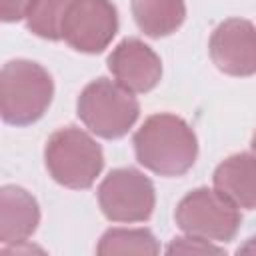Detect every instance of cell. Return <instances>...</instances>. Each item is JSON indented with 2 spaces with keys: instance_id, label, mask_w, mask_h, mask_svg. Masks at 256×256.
<instances>
[{
  "instance_id": "cell-3",
  "label": "cell",
  "mask_w": 256,
  "mask_h": 256,
  "mask_svg": "<svg viewBox=\"0 0 256 256\" xmlns=\"http://www.w3.org/2000/svg\"><path fill=\"white\" fill-rule=\"evenodd\" d=\"M44 158L52 178L74 190L92 186L104 164L100 146L86 132L72 126L62 128L48 138Z\"/></svg>"
},
{
  "instance_id": "cell-16",
  "label": "cell",
  "mask_w": 256,
  "mask_h": 256,
  "mask_svg": "<svg viewBox=\"0 0 256 256\" xmlns=\"http://www.w3.org/2000/svg\"><path fill=\"white\" fill-rule=\"evenodd\" d=\"M34 0H0V16L4 22H16L26 18Z\"/></svg>"
},
{
  "instance_id": "cell-7",
  "label": "cell",
  "mask_w": 256,
  "mask_h": 256,
  "mask_svg": "<svg viewBox=\"0 0 256 256\" xmlns=\"http://www.w3.org/2000/svg\"><path fill=\"white\" fill-rule=\"evenodd\" d=\"M118 30L116 8L110 0H74L62 26V38L78 52H102Z\"/></svg>"
},
{
  "instance_id": "cell-18",
  "label": "cell",
  "mask_w": 256,
  "mask_h": 256,
  "mask_svg": "<svg viewBox=\"0 0 256 256\" xmlns=\"http://www.w3.org/2000/svg\"><path fill=\"white\" fill-rule=\"evenodd\" d=\"M252 148H254V152H256V132H254V136H252Z\"/></svg>"
},
{
  "instance_id": "cell-15",
  "label": "cell",
  "mask_w": 256,
  "mask_h": 256,
  "mask_svg": "<svg viewBox=\"0 0 256 256\" xmlns=\"http://www.w3.org/2000/svg\"><path fill=\"white\" fill-rule=\"evenodd\" d=\"M220 252L222 250L216 248L212 242L200 240V238H194V236L176 238L168 248V254H220Z\"/></svg>"
},
{
  "instance_id": "cell-17",
  "label": "cell",
  "mask_w": 256,
  "mask_h": 256,
  "mask_svg": "<svg viewBox=\"0 0 256 256\" xmlns=\"http://www.w3.org/2000/svg\"><path fill=\"white\" fill-rule=\"evenodd\" d=\"M238 252H242V254H256V238H250Z\"/></svg>"
},
{
  "instance_id": "cell-9",
  "label": "cell",
  "mask_w": 256,
  "mask_h": 256,
  "mask_svg": "<svg viewBox=\"0 0 256 256\" xmlns=\"http://www.w3.org/2000/svg\"><path fill=\"white\" fill-rule=\"evenodd\" d=\"M108 68L116 82L130 92H148L162 76L160 58L138 38L122 40L108 56Z\"/></svg>"
},
{
  "instance_id": "cell-13",
  "label": "cell",
  "mask_w": 256,
  "mask_h": 256,
  "mask_svg": "<svg viewBox=\"0 0 256 256\" xmlns=\"http://www.w3.org/2000/svg\"><path fill=\"white\" fill-rule=\"evenodd\" d=\"M100 256H152L158 254V244L148 230H128V228H112L108 230L96 250Z\"/></svg>"
},
{
  "instance_id": "cell-5",
  "label": "cell",
  "mask_w": 256,
  "mask_h": 256,
  "mask_svg": "<svg viewBox=\"0 0 256 256\" xmlns=\"http://www.w3.org/2000/svg\"><path fill=\"white\" fill-rule=\"evenodd\" d=\"M176 224L188 236L208 242H228L240 228V212L216 188L186 194L176 208Z\"/></svg>"
},
{
  "instance_id": "cell-12",
  "label": "cell",
  "mask_w": 256,
  "mask_h": 256,
  "mask_svg": "<svg viewBox=\"0 0 256 256\" xmlns=\"http://www.w3.org/2000/svg\"><path fill=\"white\" fill-rule=\"evenodd\" d=\"M132 14L144 34L160 38L180 28L186 6L184 0H132Z\"/></svg>"
},
{
  "instance_id": "cell-4",
  "label": "cell",
  "mask_w": 256,
  "mask_h": 256,
  "mask_svg": "<svg viewBox=\"0 0 256 256\" xmlns=\"http://www.w3.org/2000/svg\"><path fill=\"white\" fill-rule=\"evenodd\" d=\"M138 102L122 84L98 78L78 98V116L90 132L102 138L124 136L138 118Z\"/></svg>"
},
{
  "instance_id": "cell-10",
  "label": "cell",
  "mask_w": 256,
  "mask_h": 256,
  "mask_svg": "<svg viewBox=\"0 0 256 256\" xmlns=\"http://www.w3.org/2000/svg\"><path fill=\"white\" fill-rule=\"evenodd\" d=\"M40 222L36 200L18 186H4L0 192V240L24 244Z\"/></svg>"
},
{
  "instance_id": "cell-1",
  "label": "cell",
  "mask_w": 256,
  "mask_h": 256,
  "mask_svg": "<svg viewBox=\"0 0 256 256\" xmlns=\"http://www.w3.org/2000/svg\"><path fill=\"white\" fill-rule=\"evenodd\" d=\"M136 158L160 176H182L196 160L198 144L192 128L174 114L150 116L134 134Z\"/></svg>"
},
{
  "instance_id": "cell-6",
  "label": "cell",
  "mask_w": 256,
  "mask_h": 256,
  "mask_svg": "<svg viewBox=\"0 0 256 256\" xmlns=\"http://www.w3.org/2000/svg\"><path fill=\"white\" fill-rule=\"evenodd\" d=\"M98 202L108 220L144 222L154 210V186L142 172L118 168L102 180Z\"/></svg>"
},
{
  "instance_id": "cell-8",
  "label": "cell",
  "mask_w": 256,
  "mask_h": 256,
  "mask_svg": "<svg viewBox=\"0 0 256 256\" xmlns=\"http://www.w3.org/2000/svg\"><path fill=\"white\" fill-rule=\"evenodd\" d=\"M210 58L224 74H256V28L242 18L224 20L212 32Z\"/></svg>"
},
{
  "instance_id": "cell-2",
  "label": "cell",
  "mask_w": 256,
  "mask_h": 256,
  "mask_svg": "<svg viewBox=\"0 0 256 256\" xmlns=\"http://www.w3.org/2000/svg\"><path fill=\"white\" fill-rule=\"evenodd\" d=\"M54 84L50 74L36 62L12 60L0 74V112L8 124L26 126L36 122L50 106Z\"/></svg>"
},
{
  "instance_id": "cell-14",
  "label": "cell",
  "mask_w": 256,
  "mask_h": 256,
  "mask_svg": "<svg viewBox=\"0 0 256 256\" xmlns=\"http://www.w3.org/2000/svg\"><path fill=\"white\" fill-rule=\"evenodd\" d=\"M72 4L74 0H34L26 14V24L36 36L58 40Z\"/></svg>"
},
{
  "instance_id": "cell-11",
  "label": "cell",
  "mask_w": 256,
  "mask_h": 256,
  "mask_svg": "<svg viewBox=\"0 0 256 256\" xmlns=\"http://www.w3.org/2000/svg\"><path fill=\"white\" fill-rule=\"evenodd\" d=\"M214 188L238 208H256V156L234 154L214 172Z\"/></svg>"
}]
</instances>
